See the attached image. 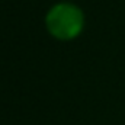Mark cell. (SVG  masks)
Listing matches in <instances>:
<instances>
[{
    "mask_svg": "<svg viewBox=\"0 0 125 125\" xmlns=\"http://www.w3.org/2000/svg\"><path fill=\"white\" fill-rule=\"evenodd\" d=\"M47 25L54 36L60 39H70L82 31L83 16L80 10L71 4H58L48 13Z\"/></svg>",
    "mask_w": 125,
    "mask_h": 125,
    "instance_id": "cell-1",
    "label": "cell"
}]
</instances>
